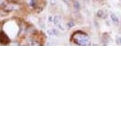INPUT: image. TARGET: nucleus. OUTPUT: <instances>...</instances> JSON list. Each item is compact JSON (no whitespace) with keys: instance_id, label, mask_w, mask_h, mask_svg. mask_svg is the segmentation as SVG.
<instances>
[{"instance_id":"1","label":"nucleus","mask_w":121,"mask_h":121,"mask_svg":"<svg viewBox=\"0 0 121 121\" xmlns=\"http://www.w3.org/2000/svg\"><path fill=\"white\" fill-rule=\"evenodd\" d=\"M74 40L79 45H90V40L89 36L86 34L81 33V32H77L73 36Z\"/></svg>"},{"instance_id":"2","label":"nucleus","mask_w":121,"mask_h":121,"mask_svg":"<svg viewBox=\"0 0 121 121\" xmlns=\"http://www.w3.org/2000/svg\"><path fill=\"white\" fill-rule=\"evenodd\" d=\"M48 33L49 36H55V35H59V32L56 29H48L47 32Z\"/></svg>"},{"instance_id":"3","label":"nucleus","mask_w":121,"mask_h":121,"mask_svg":"<svg viewBox=\"0 0 121 121\" xmlns=\"http://www.w3.org/2000/svg\"><path fill=\"white\" fill-rule=\"evenodd\" d=\"M110 17H111V19H112V22H113V23H115V24H118L119 23V18L116 17V15L115 14H111L110 15Z\"/></svg>"},{"instance_id":"4","label":"nucleus","mask_w":121,"mask_h":121,"mask_svg":"<svg viewBox=\"0 0 121 121\" xmlns=\"http://www.w3.org/2000/svg\"><path fill=\"white\" fill-rule=\"evenodd\" d=\"M59 22H60V17L59 16H55L54 18H53V23L54 25H59Z\"/></svg>"},{"instance_id":"5","label":"nucleus","mask_w":121,"mask_h":121,"mask_svg":"<svg viewBox=\"0 0 121 121\" xmlns=\"http://www.w3.org/2000/svg\"><path fill=\"white\" fill-rule=\"evenodd\" d=\"M97 15H98V17H104L103 15H104V12L102 10H99L97 12Z\"/></svg>"},{"instance_id":"6","label":"nucleus","mask_w":121,"mask_h":121,"mask_svg":"<svg viewBox=\"0 0 121 121\" xmlns=\"http://www.w3.org/2000/svg\"><path fill=\"white\" fill-rule=\"evenodd\" d=\"M74 26V23L73 22H68V24H67V26L69 27V28H71V27H73Z\"/></svg>"},{"instance_id":"7","label":"nucleus","mask_w":121,"mask_h":121,"mask_svg":"<svg viewBox=\"0 0 121 121\" xmlns=\"http://www.w3.org/2000/svg\"><path fill=\"white\" fill-rule=\"evenodd\" d=\"M57 3V0H50V3H51V5L54 6L56 5Z\"/></svg>"},{"instance_id":"8","label":"nucleus","mask_w":121,"mask_h":121,"mask_svg":"<svg viewBox=\"0 0 121 121\" xmlns=\"http://www.w3.org/2000/svg\"><path fill=\"white\" fill-rule=\"evenodd\" d=\"M74 6H75V8H76V10H78V9L80 8V5L78 2H76V3H74Z\"/></svg>"},{"instance_id":"9","label":"nucleus","mask_w":121,"mask_h":121,"mask_svg":"<svg viewBox=\"0 0 121 121\" xmlns=\"http://www.w3.org/2000/svg\"><path fill=\"white\" fill-rule=\"evenodd\" d=\"M116 42H117L118 44H121V38L120 37L116 38Z\"/></svg>"},{"instance_id":"10","label":"nucleus","mask_w":121,"mask_h":121,"mask_svg":"<svg viewBox=\"0 0 121 121\" xmlns=\"http://www.w3.org/2000/svg\"><path fill=\"white\" fill-rule=\"evenodd\" d=\"M63 1H64L65 2V3H69V1H70V0H63Z\"/></svg>"},{"instance_id":"11","label":"nucleus","mask_w":121,"mask_h":121,"mask_svg":"<svg viewBox=\"0 0 121 121\" xmlns=\"http://www.w3.org/2000/svg\"><path fill=\"white\" fill-rule=\"evenodd\" d=\"M2 4H3V1H2V0H0V5H2Z\"/></svg>"},{"instance_id":"12","label":"nucleus","mask_w":121,"mask_h":121,"mask_svg":"<svg viewBox=\"0 0 121 121\" xmlns=\"http://www.w3.org/2000/svg\"><path fill=\"white\" fill-rule=\"evenodd\" d=\"M11 1H14V2H16V1H17V0H11Z\"/></svg>"},{"instance_id":"13","label":"nucleus","mask_w":121,"mask_h":121,"mask_svg":"<svg viewBox=\"0 0 121 121\" xmlns=\"http://www.w3.org/2000/svg\"><path fill=\"white\" fill-rule=\"evenodd\" d=\"M95 1H99V0H95Z\"/></svg>"}]
</instances>
